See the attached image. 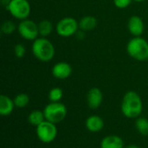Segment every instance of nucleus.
<instances>
[{
    "label": "nucleus",
    "mask_w": 148,
    "mask_h": 148,
    "mask_svg": "<svg viewBox=\"0 0 148 148\" xmlns=\"http://www.w3.org/2000/svg\"><path fill=\"white\" fill-rule=\"evenodd\" d=\"M143 109V103L140 96L135 91H128L123 96L121 101V112L124 116L129 119L138 118Z\"/></svg>",
    "instance_id": "1"
},
{
    "label": "nucleus",
    "mask_w": 148,
    "mask_h": 148,
    "mask_svg": "<svg viewBox=\"0 0 148 148\" xmlns=\"http://www.w3.org/2000/svg\"><path fill=\"white\" fill-rule=\"evenodd\" d=\"M31 51L33 56L42 62L51 61L56 54L54 44L47 37H38L33 41Z\"/></svg>",
    "instance_id": "2"
},
{
    "label": "nucleus",
    "mask_w": 148,
    "mask_h": 148,
    "mask_svg": "<svg viewBox=\"0 0 148 148\" xmlns=\"http://www.w3.org/2000/svg\"><path fill=\"white\" fill-rule=\"evenodd\" d=\"M127 52L134 60L147 61L148 60V42L141 36H134L127 44Z\"/></svg>",
    "instance_id": "3"
},
{
    "label": "nucleus",
    "mask_w": 148,
    "mask_h": 148,
    "mask_svg": "<svg viewBox=\"0 0 148 148\" xmlns=\"http://www.w3.org/2000/svg\"><path fill=\"white\" fill-rule=\"evenodd\" d=\"M7 10L15 19H27L31 11V7L29 0H10L7 4Z\"/></svg>",
    "instance_id": "4"
},
{
    "label": "nucleus",
    "mask_w": 148,
    "mask_h": 148,
    "mask_svg": "<svg viewBox=\"0 0 148 148\" xmlns=\"http://www.w3.org/2000/svg\"><path fill=\"white\" fill-rule=\"evenodd\" d=\"M45 120L57 124L62 121L67 115V108L62 102H50L43 109Z\"/></svg>",
    "instance_id": "5"
},
{
    "label": "nucleus",
    "mask_w": 148,
    "mask_h": 148,
    "mask_svg": "<svg viewBox=\"0 0 148 148\" xmlns=\"http://www.w3.org/2000/svg\"><path fill=\"white\" fill-rule=\"evenodd\" d=\"M79 22L74 17L66 16L58 21L56 26V30L58 36L62 37H69L79 31Z\"/></svg>",
    "instance_id": "6"
},
{
    "label": "nucleus",
    "mask_w": 148,
    "mask_h": 148,
    "mask_svg": "<svg viewBox=\"0 0 148 148\" xmlns=\"http://www.w3.org/2000/svg\"><path fill=\"white\" fill-rule=\"evenodd\" d=\"M17 31L21 37L29 41H35L38 38V23H36L30 19H24L20 21L17 25Z\"/></svg>",
    "instance_id": "7"
},
{
    "label": "nucleus",
    "mask_w": 148,
    "mask_h": 148,
    "mask_svg": "<svg viewBox=\"0 0 148 148\" xmlns=\"http://www.w3.org/2000/svg\"><path fill=\"white\" fill-rule=\"evenodd\" d=\"M36 135L41 142L46 144L50 143L57 136V127L55 123L44 121L36 127Z\"/></svg>",
    "instance_id": "8"
},
{
    "label": "nucleus",
    "mask_w": 148,
    "mask_h": 148,
    "mask_svg": "<svg viewBox=\"0 0 148 148\" xmlns=\"http://www.w3.org/2000/svg\"><path fill=\"white\" fill-rule=\"evenodd\" d=\"M72 67L66 62H59L56 63L52 68V75L59 80H64L69 78L72 74Z\"/></svg>",
    "instance_id": "9"
},
{
    "label": "nucleus",
    "mask_w": 148,
    "mask_h": 148,
    "mask_svg": "<svg viewBox=\"0 0 148 148\" xmlns=\"http://www.w3.org/2000/svg\"><path fill=\"white\" fill-rule=\"evenodd\" d=\"M127 29L134 36H141L145 30V23L139 16H132L127 23Z\"/></svg>",
    "instance_id": "10"
},
{
    "label": "nucleus",
    "mask_w": 148,
    "mask_h": 148,
    "mask_svg": "<svg viewBox=\"0 0 148 148\" xmlns=\"http://www.w3.org/2000/svg\"><path fill=\"white\" fill-rule=\"evenodd\" d=\"M103 101V95L100 88H92L89 89L88 95H87V102L88 106L92 109L98 108Z\"/></svg>",
    "instance_id": "11"
},
{
    "label": "nucleus",
    "mask_w": 148,
    "mask_h": 148,
    "mask_svg": "<svg viewBox=\"0 0 148 148\" xmlns=\"http://www.w3.org/2000/svg\"><path fill=\"white\" fill-rule=\"evenodd\" d=\"M101 148H124V141L118 135H108L102 139Z\"/></svg>",
    "instance_id": "12"
},
{
    "label": "nucleus",
    "mask_w": 148,
    "mask_h": 148,
    "mask_svg": "<svg viewBox=\"0 0 148 148\" xmlns=\"http://www.w3.org/2000/svg\"><path fill=\"white\" fill-rule=\"evenodd\" d=\"M86 127L92 133H97L104 127V121L98 115H91L86 121Z\"/></svg>",
    "instance_id": "13"
},
{
    "label": "nucleus",
    "mask_w": 148,
    "mask_h": 148,
    "mask_svg": "<svg viewBox=\"0 0 148 148\" xmlns=\"http://www.w3.org/2000/svg\"><path fill=\"white\" fill-rule=\"evenodd\" d=\"M15 103L9 96L1 95L0 96V114L2 116L10 115L14 110Z\"/></svg>",
    "instance_id": "14"
},
{
    "label": "nucleus",
    "mask_w": 148,
    "mask_h": 148,
    "mask_svg": "<svg viewBox=\"0 0 148 148\" xmlns=\"http://www.w3.org/2000/svg\"><path fill=\"white\" fill-rule=\"evenodd\" d=\"M97 19L93 16H85L79 21L80 30L82 31H90L96 28Z\"/></svg>",
    "instance_id": "15"
},
{
    "label": "nucleus",
    "mask_w": 148,
    "mask_h": 148,
    "mask_svg": "<svg viewBox=\"0 0 148 148\" xmlns=\"http://www.w3.org/2000/svg\"><path fill=\"white\" fill-rule=\"evenodd\" d=\"M53 30V24L50 21L43 19L38 23V31L41 37H48Z\"/></svg>",
    "instance_id": "16"
},
{
    "label": "nucleus",
    "mask_w": 148,
    "mask_h": 148,
    "mask_svg": "<svg viewBox=\"0 0 148 148\" xmlns=\"http://www.w3.org/2000/svg\"><path fill=\"white\" fill-rule=\"evenodd\" d=\"M28 121L29 122L36 127H38L40 124H42L45 120V116H44V113L43 111H40V110H34L32 111L28 117Z\"/></svg>",
    "instance_id": "17"
},
{
    "label": "nucleus",
    "mask_w": 148,
    "mask_h": 148,
    "mask_svg": "<svg viewBox=\"0 0 148 148\" xmlns=\"http://www.w3.org/2000/svg\"><path fill=\"white\" fill-rule=\"evenodd\" d=\"M135 127L137 131L144 136L148 135V119L144 117H138L135 121Z\"/></svg>",
    "instance_id": "18"
},
{
    "label": "nucleus",
    "mask_w": 148,
    "mask_h": 148,
    "mask_svg": "<svg viewBox=\"0 0 148 148\" xmlns=\"http://www.w3.org/2000/svg\"><path fill=\"white\" fill-rule=\"evenodd\" d=\"M13 101H14V103H15V107H16L18 108H23L29 104V97L25 93H20V94H18V95H16L15 96Z\"/></svg>",
    "instance_id": "19"
},
{
    "label": "nucleus",
    "mask_w": 148,
    "mask_h": 148,
    "mask_svg": "<svg viewBox=\"0 0 148 148\" xmlns=\"http://www.w3.org/2000/svg\"><path fill=\"white\" fill-rule=\"evenodd\" d=\"M16 29H17V26L11 20H6L2 23L1 31L3 34H4L6 36H10V35L13 34Z\"/></svg>",
    "instance_id": "20"
},
{
    "label": "nucleus",
    "mask_w": 148,
    "mask_h": 148,
    "mask_svg": "<svg viewBox=\"0 0 148 148\" xmlns=\"http://www.w3.org/2000/svg\"><path fill=\"white\" fill-rule=\"evenodd\" d=\"M48 97H49L50 102H60V101L63 97V91L62 88H60L58 87L53 88L49 92Z\"/></svg>",
    "instance_id": "21"
},
{
    "label": "nucleus",
    "mask_w": 148,
    "mask_h": 148,
    "mask_svg": "<svg viewBox=\"0 0 148 148\" xmlns=\"http://www.w3.org/2000/svg\"><path fill=\"white\" fill-rule=\"evenodd\" d=\"M25 53H26V49L23 44L17 43V44L15 45V47H14V54L17 58H23L25 56Z\"/></svg>",
    "instance_id": "22"
},
{
    "label": "nucleus",
    "mask_w": 148,
    "mask_h": 148,
    "mask_svg": "<svg viewBox=\"0 0 148 148\" xmlns=\"http://www.w3.org/2000/svg\"><path fill=\"white\" fill-rule=\"evenodd\" d=\"M133 0H114V4L118 9H125L128 7Z\"/></svg>",
    "instance_id": "23"
},
{
    "label": "nucleus",
    "mask_w": 148,
    "mask_h": 148,
    "mask_svg": "<svg viewBox=\"0 0 148 148\" xmlns=\"http://www.w3.org/2000/svg\"><path fill=\"white\" fill-rule=\"evenodd\" d=\"M126 148H140V147H138V146H136V145H129V146H127Z\"/></svg>",
    "instance_id": "24"
},
{
    "label": "nucleus",
    "mask_w": 148,
    "mask_h": 148,
    "mask_svg": "<svg viewBox=\"0 0 148 148\" xmlns=\"http://www.w3.org/2000/svg\"><path fill=\"white\" fill-rule=\"evenodd\" d=\"M134 2H143V1H146V0H133Z\"/></svg>",
    "instance_id": "25"
},
{
    "label": "nucleus",
    "mask_w": 148,
    "mask_h": 148,
    "mask_svg": "<svg viewBox=\"0 0 148 148\" xmlns=\"http://www.w3.org/2000/svg\"><path fill=\"white\" fill-rule=\"evenodd\" d=\"M29 1H30V0H29Z\"/></svg>",
    "instance_id": "26"
}]
</instances>
